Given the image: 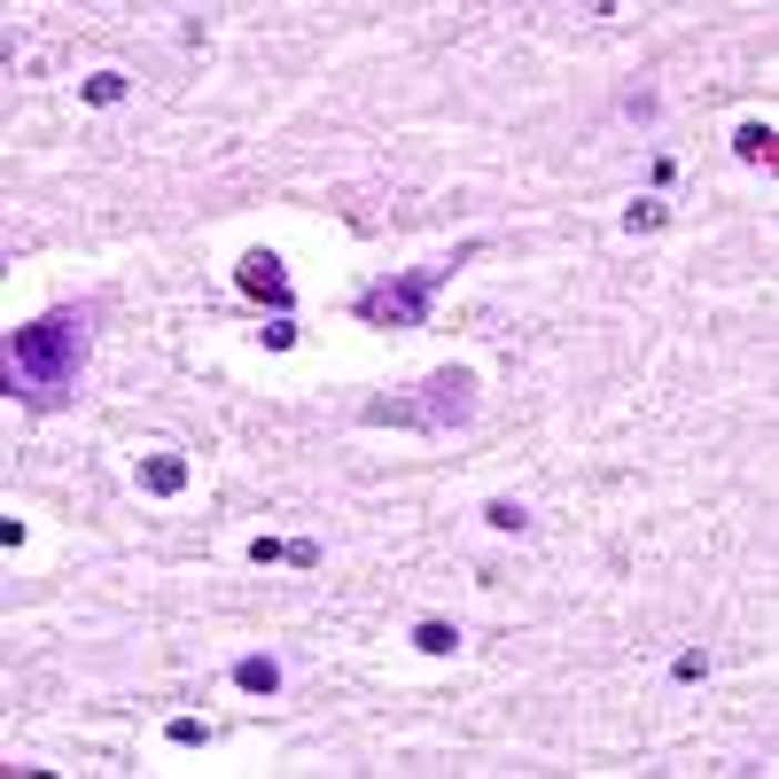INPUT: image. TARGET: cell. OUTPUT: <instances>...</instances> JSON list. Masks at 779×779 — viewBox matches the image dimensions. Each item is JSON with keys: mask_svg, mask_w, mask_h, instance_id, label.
I'll list each match as a JSON object with an SVG mask.
<instances>
[{"mask_svg": "<svg viewBox=\"0 0 779 779\" xmlns=\"http://www.w3.org/2000/svg\"><path fill=\"white\" fill-rule=\"evenodd\" d=\"M164 732H172V748H203V740H211V725H203V717H172Z\"/></svg>", "mask_w": 779, "mask_h": 779, "instance_id": "12", "label": "cell"}, {"mask_svg": "<svg viewBox=\"0 0 779 779\" xmlns=\"http://www.w3.org/2000/svg\"><path fill=\"white\" fill-rule=\"evenodd\" d=\"M234 281H242V296H257V304H273V312L289 320V273H281L273 250H250V257L234 265Z\"/></svg>", "mask_w": 779, "mask_h": 779, "instance_id": "4", "label": "cell"}, {"mask_svg": "<svg viewBox=\"0 0 779 779\" xmlns=\"http://www.w3.org/2000/svg\"><path fill=\"white\" fill-rule=\"evenodd\" d=\"M414 647H422V655H453V647H461V631H453L445 616H422V624H414Z\"/></svg>", "mask_w": 779, "mask_h": 779, "instance_id": "8", "label": "cell"}, {"mask_svg": "<svg viewBox=\"0 0 779 779\" xmlns=\"http://www.w3.org/2000/svg\"><path fill=\"white\" fill-rule=\"evenodd\" d=\"M701 670H709V662H701V647H686V655H678V662H670V678H678V686H694V678H701Z\"/></svg>", "mask_w": 779, "mask_h": 779, "instance_id": "14", "label": "cell"}, {"mask_svg": "<svg viewBox=\"0 0 779 779\" xmlns=\"http://www.w3.org/2000/svg\"><path fill=\"white\" fill-rule=\"evenodd\" d=\"M141 492H156V499L188 492V461H180V453H149V461H141Z\"/></svg>", "mask_w": 779, "mask_h": 779, "instance_id": "6", "label": "cell"}, {"mask_svg": "<svg viewBox=\"0 0 779 779\" xmlns=\"http://www.w3.org/2000/svg\"><path fill=\"white\" fill-rule=\"evenodd\" d=\"M468 250H476V242H468ZM468 250H453V257H437V265H414V273L374 281V289L358 296V320H366V327H429V296L453 281V265H461Z\"/></svg>", "mask_w": 779, "mask_h": 779, "instance_id": "2", "label": "cell"}, {"mask_svg": "<svg viewBox=\"0 0 779 779\" xmlns=\"http://www.w3.org/2000/svg\"><path fill=\"white\" fill-rule=\"evenodd\" d=\"M662 219H670V211H662V195H639V203L624 211V234H655Z\"/></svg>", "mask_w": 779, "mask_h": 779, "instance_id": "9", "label": "cell"}, {"mask_svg": "<svg viewBox=\"0 0 779 779\" xmlns=\"http://www.w3.org/2000/svg\"><path fill=\"white\" fill-rule=\"evenodd\" d=\"M234 686H242V694H281V662H273V655H242V662H234Z\"/></svg>", "mask_w": 779, "mask_h": 779, "instance_id": "7", "label": "cell"}, {"mask_svg": "<svg viewBox=\"0 0 779 779\" xmlns=\"http://www.w3.org/2000/svg\"><path fill=\"white\" fill-rule=\"evenodd\" d=\"M484 523H492V530H523V523H530V515H523V507H515V499H492V507H484Z\"/></svg>", "mask_w": 779, "mask_h": 779, "instance_id": "13", "label": "cell"}, {"mask_svg": "<svg viewBox=\"0 0 779 779\" xmlns=\"http://www.w3.org/2000/svg\"><path fill=\"white\" fill-rule=\"evenodd\" d=\"M732 156L771 172V156H779V133H771V118H740V125H732Z\"/></svg>", "mask_w": 779, "mask_h": 779, "instance_id": "5", "label": "cell"}, {"mask_svg": "<svg viewBox=\"0 0 779 779\" xmlns=\"http://www.w3.org/2000/svg\"><path fill=\"white\" fill-rule=\"evenodd\" d=\"M250 562L265 569V562H296V538H250Z\"/></svg>", "mask_w": 779, "mask_h": 779, "instance_id": "11", "label": "cell"}, {"mask_svg": "<svg viewBox=\"0 0 779 779\" xmlns=\"http://www.w3.org/2000/svg\"><path fill=\"white\" fill-rule=\"evenodd\" d=\"M79 366H87V320L79 312H40L32 327L9 335V398L55 406L79 382Z\"/></svg>", "mask_w": 779, "mask_h": 779, "instance_id": "1", "label": "cell"}, {"mask_svg": "<svg viewBox=\"0 0 779 779\" xmlns=\"http://www.w3.org/2000/svg\"><path fill=\"white\" fill-rule=\"evenodd\" d=\"M476 414V374L468 366H445L437 382H429V406L414 414V422H429V429H453V422H468Z\"/></svg>", "mask_w": 779, "mask_h": 779, "instance_id": "3", "label": "cell"}, {"mask_svg": "<svg viewBox=\"0 0 779 779\" xmlns=\"http://www.w3.org/2000/svg\"><path fill=\"white\" fill-rule=\"evenodd\" d=\"M87 102H94V110L125 102V71H94V79H87Z\"/></svg>", "mask_w": 779, "mask_h": 779, "instance_id": "10", "label": "cell"}]
</instances>
